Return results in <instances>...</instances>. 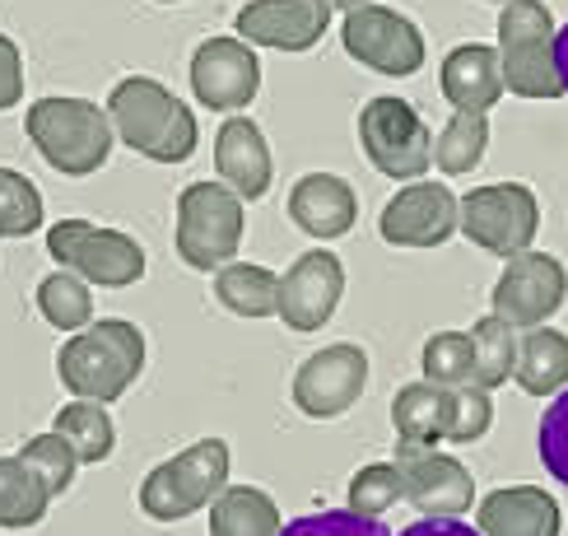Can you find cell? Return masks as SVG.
Here are the masks:
<instances>
[{"mask_svg": "<svg viewBox=\"0 0 568 536\" xmlns=\"http://www.w3.org/2000/svg\"><path fill=\"white\" fill-rule=\"evenodd\" d=\"M47 508H52V495L33 476V466L23 457H0V527L6 532L38 527Z\"/></svg>", "mask_w": 568, "mask_h": 536, "instance_id": "26", "label": "cell"}, {"mask_svg": "<svg viewBox=\"0 0 568 536\" xmlns=\"http://www.w3.org/2000/svg\"><path fill=\"white\" fill-rule=\"evenodd\" d=\"M419 368H424V383L466 387L470 373H476V345H470V332H434L419 350Z\"/></svg>", "mask_w": 568, "mask_h": 536, "instance_id": "31", "label": "cell"}, {"mask_svg": "<svg viewBox=\"0 0 568 536\" xmlns=\"http://www.w3.org/2000/svg\"><path fill=\"white\" fill-rule=\"evenodd\" d=\"M215 169L229 192H239L243 201H262L275 182V163H271V145L266 131L252 122V117L233 112L229 122L215 131Z\"/></svg>", "mask_w": 568, "mask_h": 536, "instance_id": "18", "label": "cell"}, {"mask_svg": "<svg viewBox=\"0 0 568 536\" xmlns=\"http://www.w3.org/2000/svg\"><path fill=\"white\" fill-rule=\"evenodd\" d=\"M243 233H247V201L239 192H229L224 182L182 186L173 210V243L192 271L215 275L220 266L239 262Z\"/></svg>", "mask_w": 568, "mask_h": 536, "instance_id": "4", "label": "cell"}, {"mask_svg": "<svg viewBox=\"0 0 568 536\" xmlns=\"http://www.w3.org/2000/svg\"><path fill=\"white\" fill-rule=\"evenodd\" d=\"M555 61H559V80H564V93H568V23L555 38Z\"/></svg>", "mask_w": 568, "mask_h": 536, "instance_id": "40", "label": "cell"}, {"mask_svg": "<svg viewBox=\"0 0 568 536\" xmlns=\"http://www.w3.org/2000/svg\"><path fill=\"white\" fill-rule=\"evenodd\" d=\"M438 89L443 99L453 103V112H480L489 117V108L504 99V65H499V47L489 42H457L453 52L438 65Z\"/></svg>", "mask_w": 568, "mask_h": 536, "instance_id": "19", "label": "cell"}, {"mask_svg": "<svg viewBox=\"0 0 568 536\" xmlns=\"http://www.w3.org/2000/svg\"><path fill=\"white\" fill-rule=\"evenodd\" d=\"M392 429L396 443H419V448H438L447 434V387L438 383H406L392 402Z\"/></svg>", "mask_w": 568, "mask_h": 536, "instance_id": "24", "label": "cell"}, {"mask_svg": "<svg viewBox=\"0 0 568 536\" xmlns=\"http://www.w3.org/2000/svg\"><path fill=\"white\" fill-rule=\"evenodd\" d=\"M396 536H480L470 523H462V518H419V523H410L406 532H396Z\"/></svg>", "mask_w": 568, "mask_h": 536, "instance_id": "39", "label": "cell"}, {"mask_svg": "<svg viewBox=\"0 0 568 536\" xmlns=\"http://www.w3.org/2000/svg\"><path fill=\"white\" fill-rule=\"evenodd\" d=\"M494 425V396L476 383L447 387V434L443 443H480Z\"/></svg>", "mask_w": 568, "mask_h": 536, "instance_id": "35", "label": "cell"}, {"mask_svg": "<svg viewBox=\"0 0 568 536\" xmlns=\"http://www.w3.org/2000/svg\"><path fill=\"white\" fill-rule=\"evenodd\" d=\"M233 29L247 47H271V52H313L331 29L326 0H247L233 14Z\"/></svg>", "mask_w": 568, "mask_h": 536, "instance_id": "17", "label": "cell"}, {"mask_svg": "<svg viewBox=\"0 0 568 536\" xmlns=\"http://www.w3.org/2000/svg\"><path fill=\"white\" fill-rule=\"evenodd\" d=\"M489 150V117L480 112H453L443 122L434 140V169L447 178H462L470 169H480V159Z\"/></svg>", "mask_w": 568, "mask_h": 536, "instance_id": "28", "label": "cell"}, {"mask_svg": "<svg viewBox=\"0 0 568 536\" xmlns=\"http://www.w3.org/2000/svg\"><path fill=\"white\" fill-rule=\"evenodd\" d=\"M229 472H233L229 443L224 438H196L192 448L159 462L154 472L140 481V513L154 523L192 518V513L210 508L229 489Z\"/></svg>", "mask_w": 568, "mask_h": 536, "instance_id": "5", "label": "cell"}, {"mask_svg": "<svg viewBox=\"0 0 568 536\" xmlns=\"http://www.w3.org/2000/svg\"><path fill=\"white\" fill-rule=\"evenodd\" d=\"M215 299L220 309L233 317H275L280 309V275L271 266H256V262H229L215 271Z\"/></svg>", "mask_w": 568, "mask_h": 536, "instance_id": "23", "label": "cell"}, {"mask_svg": "<svg viewBox=\"0 0 568 536\" xmlns=\"http://www.w3.org/2000/svg\"><path fill=\"white\" fill-rule=\"evenodd\" d=\"M108 122L126 150L150 163H186L201 145L196 112L154 75H126L108 93Z\"/></svg>", "mask_w": 568, "mask_h": 536, "instance_id": "2", "label": "cell"}, {"mask_svg": "<svg viewBox=\"0 0 568 536\" xmlns=\"http://www.w3.org/2000/svg\"><path fill=\"white\" fill-rule=\"evenodd\" d=\"M476 532L480 536H559L564 513L555 495L540 485H499L476 499Z\"/></svg>", "mask_w": 568, "mask_h": 536, "instance_id": "21", "label": "cell"}, {"mask_svg": "<svg viewBox=\"0 0 568 536\" xmlns=\"http://www.w3.org/2000/svg\"><path fill=\"white\" fill-rule=\"evenodd\" d=\"M396 472L406 485V499L424 513V518H462L476 504V476L470 466L457 462L443 448H419V443H396Z\"/></svg>", "mask_w": 568, "mask_h": 536, "instance_id": "13", "label": "cell"}, {"mask_svg": "<svg viewBox=\"0 0 568 536\" xmlns=\"http://www.w3.org/2000/svg\"><path fill=\"white\" fill-rule=\"evenodd\" d=\"M23 99V52L10 33H0V112L19 108Z\"/></svg>", "mask_w": 568, "mask_h": 536, "instance_id": "38", "label": "cell"}, {"mask_svg": "<svg viewBox=\"0 0 568 536\" xmlns=\"http://www.w3.org/2000/svg\"><path fill=\"white\" fill-rule=\"evenodd\" d=\"M192 93L210 112H243L262 93V57L233 33V38H205L192 52Z\"/></svg>", "mask_w": 568, "mask_h": 536, "instance_id": "14", "label": "cell"}, {"mask_svg": "<svg viewBox=\"0 0 568 536\" xmlns=\"http://www.w3.org/2000/svg\"><path fill=\"white\" fill-rule=\"evenodd\" d=\"M52 429L70 443V448H75L80 466H99L116 448V425H112L108 406H99V402H70V406H61L57 419H52Z\"/></svg>", "mask_w": 568, "mask_h": 536, "instance_id": "27", "label": "cell"}, {"mask_svg": "<svg viewBox=\"0 0 568 536\" xmlns=\"http://www.w3.org/2000/svg\"><path fill=\"white\" fill-rule=\"evenodd\" d=\"M568 299V271L555 252H517L489 290V313L504 317L513 332L546 326Z\"/></svg>", "mask_w": 568, "mask_h": 536, "instance_id": "11", "label": "cell"}, {"mask_svg": "<svg viewBox=\"0 0 568 536\" xmlns=\"http://www.w3.org/2000/svg\"><path fill=\"white\" fill-rule=\"evenodd\" d=\"M38 313H42L47 326L75 336V332H84V326L93 322V285H89V280H80V275H70V271L47 275L38 285Z\"/></svg>", "mask_w": 568, "mask_h": 536, "instance_id": "29", "label": "cell"}, {"mask_svg": "<svg viewBox=\"0 0 568 536\" xmlns=\"http://www.w3.org/2000/svg\"><path fill=\"white\" fill-rule=\"evenodd\" d=\"M457 201L443 182H406L400 192L383 205L377 215V233L392 247H443L457 233Z\"/></svg>", "mask_w": 568, "mask_h": 536, "instance_id": "16", "label": "cell"}, {"mask_svg": "<svg viewBox=\"0 0 568 536\" xmlns=\"http://www.w3.org/2000/svg\"><path fill=\"white\" fill-rule=\"evenodd\" d=\"M331 10H341V14H349V10H359V6H373V0H326Z\"/></svg>", "mask_w": 568, "mask_h": 536, "instance_id": "41", "label": "cell"}, {"mask_svg": "<svg viewBox=\"0 0 568 536\" xmlns=\"http://www.w3.org/2000/svg\"><path fill=\"white\" fill-rule=\"evenodd\" d=\"M489 6H508V0H489Z\"/></svg>", "mask_w": 568, "mask_h": 536, "instance_id": "43", "label": "cell"}, {"mask_svg": "<svg viewBox=\"0 0 568 536\" xmlns=\"http://www.w3.org/2000/svg\"><path fill=\"white\" fill-rule=\"evenodd\" d=\"M341 47L349 61H359L373 75L406 80L415 70H424V33L410 14H400L392 6H359L349 10L341 23Z\"/></svg>", "mask_w": 568, "mask_h": 536, "instance_id": "10", "label": "cell"}, {"mask_svg": "<svg viewBox=\"0 0 568 536\" xmlns=\"http://www.w3.org/2000/svg\"><path fill=\"white\" fill-rule=\"evenodd\" d=\"M555 14L546 0H508L499 14V65L504 89L531 103L564 99L559 61H555Z\"/></svg>", "mask_w": 568, "mask_h": 536, "instance_id": "6", "label": "cell"}, {"mask_svg": "<svg viewBox=\"0 0 568 536\" xmlns=\"http://www.w3.org/2000/svg\"><path fill=\"white\" fill-rule=\"evenodd\" d=\"M345 508L359 513V518H383L392 504L406 499V485H400V472L396 462H368L359 472L349 476V489H345Z\"/></svg>", "mask_w": 568, "mask_h": 536, "instance_id": "34", "label": "cell"}, {"mask_svg": "<svg viewBox=\"0 0 568 536\" xmlns=\"http://www.w3.org/2000/svg\"><path fill=\"white\" fill-rule=\"evenodd\" d=\"M47 252L70 275L99 290H126L145 275V247L122 229H103L93 220H61L47 229Z\"/></svg>", "mask_w": 568, "mask_h": 536, "instance_id": "9", "label": "cell"}, {"mask_svg": "<svg viewBox=\"0 0 568 536\" xmlns=\"http://www.w3.org/2000/svg\"><path fill=\"white\" fill-rule=\"evenodd\" d=\"M42 229V192L19 169H0V239H29Z\"/></svg>", "mask_w": 568, "mask_h": 536, "instance_id": "32", "label": "cell"}, {"mask_svg": "<svg viewBox=\"0 0 568 536\" xmlns=\"http://www.w3.org/2000/svg\"><path fill=\"white\" fill-rule=\"evenodd\" d=\"M23 131H29L47 169H57L61 178L99 173L112 159V140H116L108 108H99L93 99H70V93H52V99L29 103Z\"/></svg>", "mask_w": 568, "mask_h": 536, "instance_id": "3", "label": "cell"}, {"mask_svg": "<svg viewBox=\"0 0 568 536\" xmlns=\"http://www.w3.org/2000/svg\"><path fill=\"white\" fill-rule=\"evenodd\" d=\"M19 457L33 466V476L47 485V495L52 499H61L70 485H75V472H80V457H75V448L57 434V429H47V434H33L29 443L19 448Z\"/></svg>", "mask_w": 568, "mask_h": 536, "instance_id": "33", "label": "cell"}, {"mask_svg": "<svg viewBox=\"0 0 568 536\" xmlns=\"http://www.w3.org/2000/svg\"><path fill=\"white\" fill-rule=\"evenodd\" d=\"M513 383L527 396H559L568 387V332L559 326H531L517 336V368Z\"/></svg>", "mask_w": 568, "mask_h": 536, "instance_id": "22", "label": "cell"}, {"mask_svg": "<svg viewBox=\"0 0 568 536\" xmlns=\"http://www.w3.org/2000/svg\"><path fill=\"white\" fill-rule=\"evenodd\" d=\"M154 6H182V0H154Z\"/></svg>", "mask_w": 568, "mask_h": 536, "instance_id": "42", "label": "cell"}, {"mask_svg": "<svg viewBox=\"0 0 568 536\" xmlns=\"http://www.w3.org/2000/svg\"><path fill=\"white\" fill-rule=\"evenodd\" d=\"M145 360H150V345L135 322L99 317L61 345L57 378L75 402L112 406L116 396H126L135 387V378L145 373Z\"/></svg>", "mask_w": 568, "mask_h": 536, "instance_id": "1", "label": "cell"}, {"mask_svg": "<svg viewBox=\"0 0 568 536\" xmlns=\"http://www.w3.org/2000/svg\"><path fill=\"white\" fill-rule=\"evenodd\" d=\"M345 294V262L331 247L303 252L298 262L280 275V309L275 317L298 336H313L336 317Z\"/></svg>", "mask_w": 568, "mask_h": 536, "instance_id": "15", "label": "cell"}, {"mask_svg": "<svg viewBox=\"0 0 568 536\" xmlns=\"http://www.w3.org/2000/svg\"><path fill=\"white\" fill-rule=\"evenodd\" d=\"M470 345H476V373H470V383L485 387V392L504 387L517 368V332L504 317L489 313L470 326Z\"/></svg>", "mask_w": 568, "mask_h": 536, "instance_id": "30", "label": "cell"}, {"mask_svg": "<svg viewBox=\"0 0 568 536\" xmlns=\"http://www.w3.org/2000/svg\"><path fill=\"white\" fill-rule=\"evenodd\" d=\"M280 536H392L383 518H359L349 508H317L303 513V518H290L280 527Z\"/></svg>", "mask_w": 568, "mask_h": 536, "instance_id": "36", "label": "cell"}, {"mask_svg": "<svg viewBox=\"0 0 568 536\" xmlns=\"http://www.w3.org/2000/svg\"><path fill=\"white\" fill-rule=\"evenodd\" d=\"M364 387H368V350L354 341H336L313 350L298 364L290 396L307 419H341L345 411H354Z\"/></svg>", "mask_w": 568, "mask_h": 536, "instance_id": "12", "label": "cell"}, {"mask_svg": "<svg viewBox=\"0 0 568 536\" xmlns=\"http://www.w3.org/2000/svg\"><path fill=\"white\" fill-rule=\"evenodd\" d=\"M457 229L489 256H517L536 247L540 201L527 182H485L457 201Z\"/></svg>", "mask_w": 568, "mask_h": 536, "instance_id": "8", "label": "cell"}, {"mask_svg": "<svg viewBox=\"0 0 568 536\" xmlns=\"http://www.w3.org/2000/svg\"><path fill=\"white\" fill-rule=\"evenodd\" d=\"M280 504L262 485H229L210 504V536H280Z\"/></svg>", "mask_w": 568, "mask_h": 536, "instance_id": "25", "label": "cell"}, {"mask_svg": "<svg viewBox=\"0 0 568 536\" xmlns=\"http://www.w3.org/2000/svg\"><path fill=\"white\" fill-rule=\"evenodd\" d=\"M290 220L317 243L345 239L359 224V196L341 173H303L290 186Z\"/></svg>", "mask_w": 568, "mask_h": 536, "instance_id": "20", "label": "cell"}, {"mask_svg": "<svg viewBox=\"0 0 568 536\" xmlns=\"http://www.w3.org/2000/svg\"><path fill=\"white\" fill-rule=\"evenodd\" d=\"M359 145L364 159L392 182H419L434 169V131L424 127L419 108L396 93H377L359 108Z\"/></svg>", "mask_w": 568, "mask_h": 536, "instance_id": "7", "label": "cell"}, {"mask_svg": "<svg viewBox=\"0 0 568 536\" xmlns=\"http://www.w3.org/2000/svg\"><path fill=\"white\" fill-rule=\"evenodd\" d=\"M540 462H546V472L568 485V387L555 396L546 406V419H540Z\"/></svg>", "mask_w": 568, "mask_h": 536, "instance_id": "37", "label": "cell"}]
</instances>
